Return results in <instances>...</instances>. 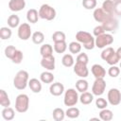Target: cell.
Returning <instances> with one entry per match:
<instances>
[{
    "mask_svg": "<svg viewBox=\"0 0 121 121\" xmlns=\"http://www.w3.org/2000/svg\"><path fill=\"white\" fill-rule=\"evenodd\" d=\"M88 87H89L88 81L85 80L84 78H80V79L77 80V82H76V89L79 93L86 92L88 90Z\"/></svg>",
    "mask_w": 121,
    "mask_h": 121,
    "instance_id": "obj_25",
    "label": "cell"
},
{
    "mask_svg": "<svg viewBox=\"0 0 121 121\" xmlns=\"http://www.w3.org/2000/svg\"><path fill=\"white\" fill-rule=\"evenodd\" d=\"M0 105L3 108L9 107V105H10V99H9L7 92L3 89L0 90Z\"/></svg>",
    "mask_w": 121,
    "mask_h": 121,
    "instance_id": "obj_24",
    "label": "cell"
},
{
    "mask_svg": "<svg viewBox=\"0 0 121 121\" xmlns=\"http://www.w3.org/2000/svg\"><path fill=\"white\" fill-rule=\"evenodd\" d=\"M66 49H67V43H66L65 41L54 43V50H55V52H57L59 54L64 53Z\"/></svg>",
    "mask_w": 121,
    "mask_h": 121,
    "instance_id": "obj_32",
    "label": "cell"
},
{
    "mask_svg": "<svg viewBox=\"0 0 121 121\" xmlns=\"http://www.w3.org/2000/svg\"><path fill=\"white\" fill-rule=\"evenodd\" d=\"M18 37L23 40V41H26L28 40L31 36H32V32H31V28L30 26L27 23H23L19 26L18 27Z\"/></svg>",
    "mask_w": 121,
    "mask_h": 121,
    "instance_id": "obj_9",
    "label": "cell"
},
{
    "mask_svg": "<svg viewBox=\"0 0 121 121\" xmlns=\"http://www.w3.org/2000/svg\"><path fill=\"white\" fill-rule=\"evenodd\" d=\"M1 113H2V117H3L5 120H7V121L12 120V119L14 118V116H15V112H14V110H13L12 108H10V107H5V108L2 110Z\"/></svg>",
    "mask_w": 121,
    "mask_h": 121,
    "instance_id": "obj_20",
    "label": "cell"
},
{
    "mask_svg": "<svg viewBox=\"0 0 121 121\" xmlns=\"http://www.w3.org/2000/svg\"><path fill=\"white\" fill-rule=\"evenodd\" d=\"M61 63L65 67H72L75 63V60H74L72 54H64L61 59Z\"/></svg>",
    "mask_w": 121,
    "mask_h": 121,
    "instance_id": "obj_29",
    "label": "cell"
},
{
    "mask_svg": "<svg viewBox=\"0 0 121 121\" xmlns=\"http://www.w3.org/2000/svg\"><path fill=\"white\" fill-rule=\"evenodd\" d=\"M16 51H17V49H16L15 46H13V45H8V46L5 48V56H6L8 59L11 60V59L13 58V56L15 55Z\"/></svg>",
    "mask_w": 121,
    "mask_h": 121,
    "instance_id": "obj_36",
    "label": "cell"
},
{
    "mask_svg": "<svg viewBox=\"0 0 121 121\" xmlns=\"http://www.w3.org/2000/svg\"><path fill=\"white\" fill-rule=\"evenodd\" d=\"M79 110L77 108V107H74V106H72V107H68V109L66 110V112H65V114H66V116L68 117V118H72V119H74V118H78V116H79Z\"/></svg>",
    "mask_w": 121,
    "mask_h": 121,
    "instance_id": "obj_30",
    "label": "cell"
},
{
    "mask_svg": "<svg viewBox=\"0 0 121 121\" xmlns=\"http://www.w3.org/2000/svg\"><path fill=\"white\" fill-rule=\"evenodd\" d=\"M106 89V81L104 80L103 78H95V80L93 83L92 86V93L94 95L100 96L104 94V91Z\"/></svg>",
    "mask_w": 121,
    "mask_h": 121,
    "instance_id": "obj_7",
    "label": "cell"
},
{
    "mask_svg": "<svg viewBox=\"0 0 121 121\" xmlns=\"http://www.w3.org/2000/svg\"><path fill=\"white\" fill-rule=\"evenodd\" d=\"M40 53H41L43 58L52 56L53 55V47H52V45L49 44V43L43 44L41 46V48H40Z\"/></svg>",
    "mask_w": 121,
    "mask_h": 121,
    "instance_id": "obj_23",
    "label": "cell"
},
{
    "mask_svg": "<svg viewBox=\"0 0 121 121\" xmlns=\"http://www.w3.org/2000/svg\"><path fill=\"white\" fill-rule=\"evenodd\" d=\"M82 6L86 9H94L96 7V0H82Z\"/></svg>",
    "mask_w": 121,
    "mask_h": 121,
    "instance_id": "obj_38",
    "label": "cell"
},
{
    "mask_svg": "<svg viewBox=\"0 0 121 121\" xmlns=\"http://www.w3.org/2000/svg\"><path fill=\"white\" fill-rule=\"evenodd\" d=\"M108 74L112 78H116L120 74V68L117 67V66H115V65H111V67L108 70Z\"/></svg>",
    "mask_w": 121,
    "mask_h": 121,
    "instance_id": "obj_40",
    "label": "cell"
},
{
    "mask_svg": "<svg viewBox=\"0 0 121 121\" xmlns=\"http://www.w3.org/2000/svg\"><path fill=\"white\" fill-rule=\"evenodd\" d=\"M65 39H66L65 34H64V32H62V31H55V32L52 34V40H53L54 43L65 41Z\"/></svg>",
    "mask_w": 121,
    "mask_h": 121,
    "instance_id": "obj_37",
    "label": "cell"
},
{
    "mask_svg": "<svg viewBox=\"0 0 121 121\" xmlns=\"http://www.w3.org/2000/svg\"><path fill=\"white\" fill-rule=\"evenodd\" d=\"M65 115H66L65 112L61 108H56V109L53 110L52 116H53V119L55 121H61V120H63Z\"/></svg>",
    "mask_w": 121,
    "mask_h": 121,
    "instance_id": "obj_27",
    "label": "cell"
},
{
    "mask_svg": "<svg viewBox=\"0 0 121 121\" xmlns=\"http://www.w3.org/2000/svg\"><path fill=\"white\" fill-rule=\"evenodd\" d=\"M114 2V13L121 16V0H116Z\"/></svg>",
    "mask_w": 121,
    "mask_h": 121,
    "instance_id": "obj_45",
    "label": "cell"
},
{
    "mask_svg": "<svg viewBox=\"0 0 121 121\" xmlns=\"http://www.w3.org/2000/svg\"><path fill=\"white\" fill-rule=\"evenodd\" d=\"M54 78H55L54 75L51 73V71H48V70L43 72L40 76V80L43 83H52Z\"/></svg>",
    "mask_w": 121,
    "mask_h": 121,
    "instance_id": "obj_21",
    "label": "cell"
},
{
    "mask_svg": "<svg viewBox=\"0 0 121 121\" xmlns=\"http://www.w3.org/2000/svg\"><path fill=\"white\" fill-rule=\"evenodd\" d=\"M116 54H117V56L119 57V59H120V60H121V46L116 50Z\"/></svg>",
    "mask_w": 121,
    "mask_h": 121,
    "instance_id": "obj_46",
    "label": "cell"
},
{
    "mask_svg": "<svg viewBox=\"0 0 121 121\" xmlns=\"http://www.w3.org/2000/svg\"><path fill=\"white\" fill-rule=\"evenodd\" d=\"M120 68H121V61H120Z\"/></svg>",
    "mask_w": 121,
    "mask_h": 121,
    "instance_id": "obj_48",
    "label": "cell"
},
{
    "mask_svg": "<svg viewBox=\"0 0 121 121\" xmlns=\"http://www.w3.org/2000/svg\"><path fill=\"white\" fill-rule=\"evenodd\" d=\"M112 1H116V0H112Z\"/></svg>",
    "mask_w": 121,
    "mask_h": 121,
    "instance_id": "obj_49",
    "label": "cell"
},
{
    "mask_svg": "<svg viewBox=\"0 0 121 121\" xmlns=\"http://www.w3.org/2000/svg\"><path fill=\"white\" fill-rule=\"evenodd\" d=\"M107 13L113 15L114 13V2L112 0H105L102 3V7H101Z\"/></svg>",
    "mask_w": 121,
    "mask_h": 121,
    "instance_id": "obj_22",
    "label": "cell"
},
{
    "mask_svg": "<svg viewBox=\"0 0 121 121\" xmlns=\"http://www.w3.org/2000/svg\"><path fill=\"white\" fill-rule=\"evenodd\" d=\"M115 52V50L112 48V47H111V46H108V47H105L103 50H102V52H101V59L103 60H107L111 56H112V54H113Z\"/></svg>",
    "mask_w": 121,
    "mask_h": 121,
    "instance_id": "obj_35",
    "label": "cell"
},
{
    "mask_svg": "<svg viewBox=\"0 0 121 121\" xmlns=\"http://www.w3.org/2000/svg\"><path fill=\"white\" fill-rule=\"evenodd\" d=\"M29 107V97L26 94H20L17 95L15 99V110L20 112L24 113L27 112Z\"/></svg>",
    "mask_w": 121,
    "mask_h": 121,
    "instance_id": "obj_3",
    "label": "cell"
},
{
    "mask_svg": "<svg viewBox=\"0 0 121 121\" xmlns=\"http://www.w3.org/2000/svg\"><path fill=\"white\" fill-rule=\"evenodd\" d=\"M41 65L48 71H53L55 69V57L52 55L49 57L43 58L41 60Z\"/></svg>",
    "mask_w": 121,
    "mask_h": 121,
    "instance_id": "obj_13",
    "label": "cell"
},
{
    "mask_svg": "<svg viewBox=\"0 0 121 121\" xmlns=\"http://www.w3.org/2000/svg\"><path fill=\"white\" fill-rule=\"evenodd\" d=\"M12 35V31L10 27L8 26H2L0 28V38L2 40H9Z\"/></svg>",
    "mask_w": 121,
    "mask_h": 121,
    "instance_id": "obj_34",
    "label": "cell"
},
{
    "mask_svg": "<svg viewBox=\"0 0 121 121\" xmlns=\"http://www.w3.org/2000/svg\"><path fill=\"white\" fill-rule=\"evenodd\" d=\"M28 87L29 89L35 93V94H38L42 91V83H41V80L33 78H30L29 81H28Z\"/></svg>",
    "mask_w": 121,
    "mask_h": 121,
    "instance_id": "obj_17",
    "label": "cell"
},
{
    "mask_svg": "<svg viewBox=\"0 0 121 121\" xmlns=\"http://www.w3.org/2000/svg\"><path fill=\"white\" fill-rule=\"evenodd\" d=\"M49 92L52 95L54 96H60V95L63 94L64 92V86L62 83L60 82H55V83H51L50 87H49Z\"/></svg>",
    "mask_w": 121,
    "mask_h": 121,
    "instance_id": "obj_15",
    "label": "cell"
},
{
    "mask_svg": "<svg viewBox=\"0 0 121 121\" xmlns=\"http://www.w3.org/2000/svg\"><path fill=\"white\" fill-rule=\"evenodd\" d=\"M102 26H103L105 31L112 32V31L116 30V28L118 27V21L113 16H112L108 20H106L105 22H103L102 23Z\"/></svg>",
    "mask_w": 121,
    "mask_h": 121,
    "instance_id": "obj_12",
    "label": "cell"
},
{
    "mask_svg": "<svg viewBox=\"0 0 121 121\" xmlns=\"http://www.w3.org/2000/svg\"><path fill=\"white\" fill-rule=\"evenodd\" d=\"M20 24V18L18 15L16 14H11L9 15V17L8 18V26L10 28H15L19 26Z\"/></svg>",
    "mask_w": 121,
    "mask_h": 121,
    "instance_id": "obj_28",
    "label": "cell"
},
{
    "mask_svg": "<svg viewBox=\"0 0 121 121\" xmlns=\"http://www.w3.org/2000/svg\"><path fill=\"white\" fill-rule=\"evenodd\" d=\"M77 62H81L84 64H87L89 62V58L86 53H79L77 57Z\"/></svg>",
    "mask_w": 121,
    "mask_h": 121,
    "instance_id": "obj_43",
    "label": "cell"
},
{
    "mask_svg": "<svg viewBox=\"0 0 121 121\" xmlns=\"http://www.w3.org/2000/svg\"><path fill=\"white\" fill-rule=\"evenodd\" d=\"M31 39H32V42L35 44H41L44 41V35L41 31H35L34 33H32Z\"/></svg>",
    "mask_w": 121,
    "mask_h": 121,
    "instance_id": "obj_31",
    "label": "cell"
},
{
    "mask_svg": "<svg viewBox=\"0 0 121 121\" xmlns=\"http://www.w3.org/2000/svg\"><path fill=\"white\" fill-rule=\"evenodd\" d=\"M76 40L78 43H80L83 45V47L87 50H92L95 46V39L93 37V35H91V33L87 31H78L76 34Z\"/></svg>",
    "mask_w": 121,
    "mask_h": 121,
    "instance_id": "obj_1",
    "label": "cell"
},
{
    "mask_svg": "<svg viewBox=\"0 0 121 121\" xmlns=\"http://www.w3.org/2000/svg\"><path fill=\"white\" fill-rule=\"evenodd\" d=\"M93 99H94V95H93V93L91 94V93H89V92H87V91L81 93V95H80V96H79V101H80V103L83 104V105H89V104H91L92 101H93Z\"/></svg>",
    "mask_w": 121,
    "mask_h": 121,
    "instance_id": "obj_19",
    "label": "cell"
},
{
    "mask_svg": "<svg viewBox=\"0 0 121 121\" xmlns=\"http://www.w3.org/2000/svg\"><path fill=\"white\" fill-rule=\"evenodd\" d=\"M93 16H94V19L98 22V23H103L105 22L106 20H108L110 17L113 16V15H111L109 13H107L102 8H96L94 10V13H93Z\"/></svg>",
    "mask_w": 121,
    "mask_h": 121,
    "instance_id": "obj_10",
    "label": "cell"
},
{
    "mask_svg": "<svg viewBox=\"0 0 121 121\" xmlns=\"http://www.w3.org/2000/svg\"><path fill=\"white\" fill-rule=\"evenodd\" d=\"M68 49L71 54H78L81 51V43L77 42H71L68 44Z\"/></svg>",
    "mask_w": 121,
    "mask_h": 121,
    "instance_id": "obj_33",
    "label": "cell"
},
{
    "mask_svg": "<svg viewBox=\"0 0 121 121\" xmlns=\"http://www.w3.org/2000/svg\"><path fill=\"white\" fill-rule=\"evenodd\" d=\"M95 106H96V108H98L100 110L105 109L108 106V101L103 97H98L95 100Z\"/></svg>",
    "mask_w": 121,
    "mask_h": 121,
    "instance_id": "obj_41",
    "label": "cell"
},
{
    "mask_svg": "<svg viewBox=\"0 0 121 121\" xmlns=\"http://www.w3.org/2000/svg\"><path fill=\"white\" fill-rule=\"evenodd\" d=\"M100 118H95V117H94V118H91L90 120H99Z\"/></svg>",
    "mask_w": 121,
    "mask_h": 121,
    "instance_id": "obj_47",
    "label": "cell"
},
{
    "mask_svg": "<svg viewBox=\"0 0 121 121\" xmlns=\"http://www.w3.org/2000/svg\"><path fill=\"white\" fill-rule=\"evenodd\" d=\"M95 46L97 48H105L113 43V37L112 34L104 33L102 35L95 37Z\"/></svg>",
    "mask_w": 121,
    "mask_h": 121,
    "instance_id": "obj_6",
    "label": "cell"
},
{
    "mask_svg": "<svg viewBox=\"0 0 121 121\" xmlns=\"http://www.w3.org/2000/svg\"><path fill=\"white\" fill-rule=\"evenodd\" d=\"M119 60H120V59H119V57L117 56L116 51H115V52H114L113 54H112V56L106 60V62H107L108 64H110V65H115L116 63L119 62Z\"/></svg>",
    "mask_w": 121,
    "mask_h": 121,
    "instance_id": "obj_42",
    "label": "cell"
},
{
    "mask_svg": "<svg viewBox=\"0 0 121 121\" xmlns=\"http://www.w3.org/2000/svg\"><path fill=\"white\" fill-rule=\"evenodd\" d=\"M26 7V1L25 0H9V8L11 11L17 12L24 9Z\"/></svg>",
    "mask_w": 121,
    "mask_h": 121,
    "instance_id": "obj_14",
    "label": "cell"
},
{
    "mask_svg": "<svg viewBox=\"0 0 121 121\" xmlns=\"http://www.w3.org/2000/svg\"><path fill=\"white\" fill-rule=\"evenodd\" d=\"M39 16L42 19H44L47 21H52L56 17V10L50 5L43 4L39 9Z\"/></svg>",
    "mask_w": 121,
    "mask_h": 121,
    "instance_id": "obj_5",
    "label": "cell"
},
{
    "mask_svg": "<svg viewBox=\"0 0 121 121\" xmlns=\"http://www.w3.org/2000/svg\"><path fill=\"white\" fill-rule=\"evenodd\" d=\"M74 73L79 78H87L89 75V70L87 68V64L76 61V64H74Z\"/></svg>",
    "mask_w": 121,
    "mask_h": 121,
    "instance_id": "obj_11",
    "label": "cell"
},
{
    "mask_svg": "<svg viewBox=\"0 0 121 121\" xmlns=\"http://www.w3.org/2000/svg\"><path fill=\"white\" fill-rule=\"evenodd\" d=\"M28 73L25 70H20L17 72V74L15 75L14 78H13V86L17 89V90H24L26 89V87L28 85V81H29V77H28Z\"/></svg>",
    "mask_w": 121,
    "mask_h": 121,
    "instance_id": "obj_2",
    "label": "cell"
},
{
    "mask_svg": "<svg viewBox=\"0 0 121 121\" xmlns=\"http://www.w3.org/2000/svg\"><path fill=\"white\" fill-rule=\"evenodd\" d=\"M91 72L93 74V76L95 78H103L106 76V70L104 69V67L100 64H94L91 68Z\"/></svg>",
    "mask_w": 121,
    "mask_h": 121,
    "instance_id": "obj_16",
    "label": "cell"
},
{
    "mask_svg": "<svg viewBox=\"0 0 121 121\" xmlns=\"http://www.w3.org/2000/svg\"><path fill=\"white\" fill-rule=\"evenodd\" d=\"M39 11L35 9H30L27 10L26 12V20L28 21V23L30 24H35L38 22L39 19Z\"/></svg>",
    "mask_w": 121,
    "mask_h": 121,
    "instance_id": "obj_18",
    "label": "cell"
},
{
    "mask_svg": "<svg viewBox=\"0 0 121 121\" xmlns=\"http://www.w3.org/2000/svg\"><path fill=\"white\" fill-rule=\"evenodd\" d=\"M113 117V113L111 110L105 108V109H102L99 112V118L103 121H110L112 120Z\"/></svg>",
    "mask_w": 121,
    "mask_h": 121,
    "instance_id": "obj_26",
    "label": "cell"
},
{
    "mask_svg": "<svg viewBox=\"0 0 121 121\" xmlns=\"http://www.w3.org/2000/svg\"><path fill=\"white\" fill-rule=\"evenodd\" d=\"M23 59H24L23 52H22L21 50H18V49H17V51H16L15 55H14V56H13V58L11 59V61H12L13 63H15V64H19V63H21V62H22Z\"/></svg>",
    "mask_w": 121,
    "mask_h": 121,
    "instance_id": "obj_39",
    "label": "cell"
},
{
    "mask_svg": "<svg viewBox=\"0 0 121 121\" xmlns=\"http://www.w3.org/2000/svg\"><path fill=\"white\" fill-rule=\"evenodd\" d=\"M93 33H94V35H95V37H97V36H99V35L104 34V33H105V29H104V27H103L102 25H101V26H96L94 28Z\"/></svg>",
    "mask_w": 121,
    "mask_h": 121,
    "instance_id": "obj_44",
    "label": "cell"
},
{
    "mask_svg": "<svg viewBox=\"0 0 121 121\" xmlns=\"http://www.w3.org/2000/svg\"><path fill=\"white\" fill-rule=\"evenodd\" d=\"M79 100V96L78 95V91L73 88H69L64 92V97H63V103L67 107L75 106L78 101Z\"/></svg>",
    "mask_w": 121,
    "mask_h": 121,
    "instance_id": "obj_4",
    "label": "cell"
},
{
    "mask_svg": "<svg viewBox=\"0 0 121 121\" xmlns=\"http://www.w3.org/2000/svg\"><path fill=\"white\" fill-rule=\"evenodd\" d=\"M108 102L112 106H117L121 102V93L117 88H112L108 92Z\"/></svg>",
    "mask_w": 121,
    "mask_h": 121,
    "instance_id": "obj_8",
    "label": "cell"
}]
</instances>
